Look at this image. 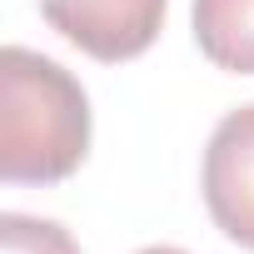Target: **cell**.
<instances>
[{"label":"cell","instance_id":"cell-4","mask_svg":"<svg viewBox=\"0 0 254 254\" xmlns=\"http://www.w3.org/2000/svg\"><path fill=\"white\" fill-rule=\"evenodd\" d=\"M194 45L229 75H254V0H194Z\"/></svg>","mask_w":254,"mask_h":254},{"label":"cell","instance_id":"cell-2","mask_svg":"<svg viewBox=\"0 0 254 254\" xmlns=\"http://www.w3.org/2000/svg\"><path fill=\"white\" fill-rule=\"evenodd\" d=\"M170 0H40V15L100 65L135 60L155 45Z\"/></svg>","mask_w":254,"mask_h":254},{"label":"cell","instance_id":"cell-1","mask_svg":"<svg viewBox=\"0 0 254 254\" xmlns=\"http://www.w3.org/2000/svg\"><path fill=\"white\" fill-rule=\"evenodd\" d=\"M90 100L80 80L25 45L0 55V180L60 185L85 165Z\"/></svg>","mask_w":254,"mask_h":254},{"label":"cell","instance_id":"cell-5","mask_svg":"<svg viewBox=\"0 0 254 254\" xmlns=\"http://www.w3.org/2000/svg\"><path fill=\"white\" fill-rule=\"evenodd\" d=\"M0 249L5 254H80L65 224L35 214H0Z\"/></svg>","mask_w":254,"mask_h":254},{"label":"cell","instance_id":"cell-6","mask_svg":"<svg viewBox=\"0 0 254 254\" xmlns=\"http://www.w3.org/2000/svg\"><path fill=\"white\" fill-rule=\"evenodd\" d=\"M140 254H185V249H175V244H150V249H140Z\"/></svg>","mask_w":254,"mask_h":254},{"label":"cell","instance_id":"cell-3","mask_svg":"<svg viewBox=\"0 0 254 254\" xmlns=\"http://www.w3.org/2000/svg\"><path fill=\"white\" fill-rule=\"evenodd\" d=\"M199 185L209 219L239 249H254V105H239L214 125Z\"/></svg>","mask_w":254,"mask_h":254}]
</instances>
